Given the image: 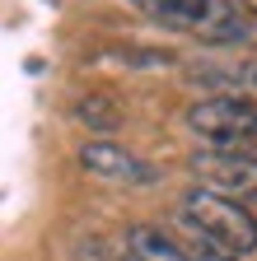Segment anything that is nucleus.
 <instances>
[{
    "label": "nucleus",
    "mask_w": 257,
    "mask_h": 261,
    "mask_svg": "<svg viewBox=\"0 0 257 261\" xmlns=\"http://www.w3.org/2000/svg\"><path fill=\"white\" fill-rule=\"evenodd\" d=\"M197 187H211L229 201H257V154L252 149H197L187 159Z\"/></svg>",
    "instance_id": "4"
},
{
    "label": "nucleus",
    "mask_w": 257,
    "mask_h": 261,
    "mask_svg": "<svg viewBox=\"0 0 257 261\" xmlns=\"http://www.w3.org/2000/svg\"><path fill=\"white\" fill-rule=\"evenodd\" d=\"M187 84H197L206 98H239V103H257V61L197 65V70H187Z\"/></svg>",
    "instance_id": "6"
},
{
    "label": "nucleus",
    "mask_w": 257,
    "mask_h": 261,
    "mask_svg": "<svg viewBox=\"0 0 257 261\" xmlns=\"http://www.w3.org/2000/svg\"><path fill=\"white\" fill-rule=\"evenodd\" d=\"M239 5H243V10H248V14H257V0H239Z\"/></svg>",
    "instance_id": "9"
},
{
    "label": "nucleus",
    "mask_w": 257,
    "mask_h": 261,
    "mask_svg": "<svg viewBox=\"0 0 257 261\" xmlns=\"http://www.w3.org/2000/svg\"><path fill=\"white\" fill-rule=\"evenodd\" d=\"M80 168L99 182H117V187H150L159 173L131 149H122L117 140H84L80 145Z\"/></svg>",
    "instance_id": "5"
},
{
    "label": "nucleus",
    "mask_w": 257,
    "mask_h": 261,
    "mask_svg": "<svg viewBox=\"0 0 257 261\" xmlns=\"http://www.w3.org/2000/svg\"><path fill=\"white\" fill-rule=\"evenodd\" d=\"M136 5L164 28L192 33L201 42H239L248 33L239 0H136Z\"/></svg>",
    "instance_id": "2"
},
{
    "label": "nucleus",
    "mask_w": 257,
    "mask_h": 261,
    "mask_svg": "<svg viewBox=\"0 0 257 261\" xmlns=\"http://www.w3.org/2000/svg\"><path fill=\"white\" fill-rule=\"evenodd\" d=\"M187 130L206 149H252L257 145V103H239V98H197L182 112Z\"/></svg>",
    "instance_id": "3"
},
{
    "label": "nucleus",
    "mask_w": 257,
    "mask_h": 261,
    "mask_svg": "<svg viewBox=\"0 0 257 261\" xmlns=\"http://www.w3.org/2000/svg\"><path fill=\"white\" fill-rule=\"evenodd\" d=\"M187 261H239V256H229V252H220V247H211L206 238H197V233H192V247H187Z\"/></svg>",
    "instance_id": "8"
},
{
    "label": "nucleus",
    "mask_w": 257,
    "mask_h": 261,
    "mask_svg": "<svg viewBox=\"0 0 257 261\" xmlns=\"http://www.w3.org/2000/svg\"><path fill=\"white\" fill-rule=\"evenodd\" d=\"M75 117L89 126V130H117L122 126V108L112 103L108 93H84L75 103Z\"/></svg>",
    "instance_id": "7"
},
{
    "label": "nucleus",
    "mask_w": 257,
    "mask_h": 261,
    "mask_svg": "<svg viewBox=\"0 0 257 261\" xmlns=\"http://www.w3.org/2000/svg\"><path fill=\"white\" fill-rule=\"evenodd\" d=\"M182 224L211 247L229 252V256H252L257 252V219L248 215L243 201H229L211 187H187L182 191Z\"/></svg>",
    "instance_id": "1"
}]
</instances>
